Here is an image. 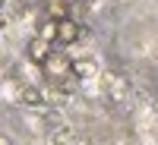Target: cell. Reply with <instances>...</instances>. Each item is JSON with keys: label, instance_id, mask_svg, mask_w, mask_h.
<instances>
[{"label": "cell", "instance_id": "5", "mask_svg": "<svg viewBox=\"0 0 158 145\" xmlns=\"http://www.w3.org/2000/svg\"><path fill=\"white\" fill-rule=\"evenodd\" d=\"M104 85H108V95H111L114 101H120V98L127 95V79L117 76V73H108V76H104Z\"/></svg>", "mask_w": 158, "mask_h": 145}, {"label": "cell", "instance_id": "11", "mask_svg": "<svg viewBox=\"0 0 158 145\" xmlns=\"http://www.w3.org/2000/svg\"><path fill=\"white\" fill-rule=\"evenodd\" d=\"M70 3H73V0H70Z\"/></svg>", "mask_w": 158, "mask_h": 145}, {"label": "cell", "instance_id": "1", "mask_svg": "<svg viewBox=\"0 0 158 145\" xmlns=\"http://www.w3.org/2000/svg\"><path fill=\"white\" fill-rule=\"evenodd\" d=\"M41 70L48 73V76H73V60L67 57V54H60V50H51V57L41 63Z\"/></svg>", "mask_w": 158, "mask_h": 145}, {"label": "cell", "instance_id": "8", "mask_svg": "<svg viewBox=\"0 0 158 145\" xmlns=\"http://www.w3.org/2000/svg\"><path fill=\"white\" fill-rule=\"evenodd\" d=\"M63 13H70V0H51L48 16H51V19H67Z\"/></svg>", "mask_w": 158, "mask_h": 145}, {"label": "cell", "instance_id": "7", "mask_svg": "<svg viewBox=\"0 0 158 145\" xmlns=\"http://www.w3.org/2000/svg\"><path fill=\"white\" fill-rule=\"evenodd\" d=\"M35 35H41L44 41H57V19L44 16V19H41V25H38V32H35Z\"/></svg>", "mask_w": 158, "mask_h": 145}, {"label": "cell", "instance_id": "9", "mask_svg": "<svg viewBox=\"0 0 158 145\" xmlns=\"http://www.w3.org/2000/svg\"><path fill=\"white\" fill-rule=\"evenodd\" d=\"M51 142H54V145H73V133H70V129H57Z\"/></svg>", "mask_w": 158, "mask_h": 145}, {"label": "cell", "instance_id": "6", "mask_svg": "<svg viewBox=\"0 0 158 145\" xmlns=\"http://www.w3.org/2000/svg\"><path fill=\"white\" fill-rule=\"evenodd\" d=\"M73 76H76V79H92V76H98V63H95V60H73Z\"/></svg>", "mask_w": 158, "mask_h": 145}, {"label": "cell", "instance_id": "3", "mask_svg": "<svg viewBox=\"0 0 158 145\" xmlns=\"http://www.w3.org/2000/svg\"><path fill=\"white\" fill-rule=\"evenodd\" d=\"M19 104H25V107H44L48 104V95L38 85H25L22 91H19Z\"/></svg>", "mask_w": 158, "mask_h": 145}, {"label": "cell", "instance_id": "4", "mask_svg": "<svg viewBox=\"0 0 158 145\" xmlns=\"http://www.w3.org/2000/svg\"><path fill=\"white\" fill-rule=\"evenodd\" d=\"M79 38V22L76 19H57V41H63V44H73Z\"/></svg>", "mask_w": 158, "mask_h": 145}, {"label": "cell", "instance_id": "2", "mask_svg": "<svg viewBox=\"0 0 158 145\" xmlns=\"http://www.w3.org/2000/svg\"><path fill=\"white\" fill-rule=\"evenodd\" d=\"M25 50H29V60L32 63H44L51 57V41H44L41 35H32V41L25 44Z\"/></svg>", "mask_w": 158, "mask_h": 145}, {"label": "cell", "instance_id": "10", "mask_svg": "<svg viewBox=\"0 0 158 145\" xmlns=\"http://www.w3.org/2000/svg\"><path fill=\"white\" fill-rule=\"evenodd\" d=\"M0 145H13V142H10V139H6V136H0Z\"/></svg>", "mask_w": 158, "mask_h": 145}]
</instances>
